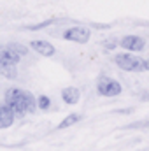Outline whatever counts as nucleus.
<instances>
[{
    "mask_svg": "<svg viewBox=\"0 0 149 151\" xmlns=\"http://www.w3.org/2000/svg\"><path fill=\"white\" fill-rule=\"evenodd\" d=\"M5 104L12 109L16 118H23L25 114H32L37 111V100L30 91L19 88H9L5 91Z\"/></svg>",
    "mask_w": 149,
    "mask_h": 151,
    "instance_id": "nucleus-1",
    "label": "nucleus"
},
{
    "mask_svg": "<svg viewBox=\"0 0 149 151\" xmlns=\"http://www.w3.org/2000/svg\"><path fill=\"white\" fill-rule=\"evenodd\" d=\"M114 63L125 72H142L144 70V58L137 56V53L123 51L114 55Z\"/></svg>",
    "mask_w": 149,
    "mask_h": 151,
    "instance_id": "nucleus-2",
    "label": "nucleus"
},
{
    "mask_svg": "<svg viewBox=\"0 0 149 151\" xmlns=\"http://www.w3.org/2000/svg\"><path fill=\"white\" fill-rule=\"evenodd\" d=\"M97 91L102 97H117L123 91V86L119 81H116L114 77L109 76H100L97 79Z\"/></svg>",
    "mask_w": 149,
    "mask_h": 151,
    "instance_id": "nucleus-3",
    "label": "nucleus"
},
{
    "mask_svg": "<svg viewBox=\"0 0 149 151\" xmlns=\"http://www.w3.org/2000/svg\"><path fill=\"white\" fill-rule=\"evenodd\" d=\"M119 47L130 53H140L146 49V39L137 35V34H128L119 39Z\"/></svg>",
    "mask_w": 149,
    "mask_h": 151,
    "instance_id": "nucleus-5",
    "label": "nucleus"
},
{
    "mask_svg": "<svg viewBox=\"0 0 149 151\" xmlns=\"http://www.w3.org/2000/svg\"><path fill=\"white\" fill-rule=\"evenodd\" d=\"M14 119H16V116L12 113V109H11L7 104H2V106H0V130L9 128V127L14 123Z\"/></svg>",
    "mask_w": 149,
    "mask_h": 151,
    "instance_id": "nucleus-7",
    "label": "nucleus"
},
{
    "mask_svg": "<svg viewBox=\"0 0 149 151\" xmlns=\"http://www.w3.org/2000/svg\"><path fill=\"white\" fill-rule=\"evenodd\" d=\"M7 46H9L12 51H16L19 56H27V55H28V51H30V49H28L27 46H23L21 42H9Z\"/></svg>",
    "mask_w": 149,
    "mask_h": 151,
    "instance_id": "nucleus-12",
    "label": "nucleus"
},
{
    "mask_svg": "<svg viewBox=\"0 0 149 151\" xmlns=\"http://www.w3.org/2000/svg\"><path fill=\"white\" fill-rule=\"evenodd\" d=\"M117 46H119V40L114 39V37H109V39H104L102 40V47H105L107 51H114Z\"/></svg>",
    "mask_w": 149,
    "mask_h": 151,
    "instance_id": "nucleus-14",
    "label": "nucleus"
},
{
    "mask_svg": "<svg viewBox=\"0 0 149 151\" xmlns=\"http://www.w3.org/2000/svg\"><path fill=\"white\" fill-rule=\"evenodd\" d=\"M91 27H93V28H100V30H107V28H111V25H104V23H93Z\"/></svg>",
    "mask_w": 149,
    "mask_h": 151,
    "instance_id": "nucleus-16",
    "label": "nucleus"
},
{
    "mask_svg": "<svg viewBox=\"0 0 149 151\" xmlns=\"http://www.w3.org/2000/svg\"><path fill=\"white\" fill-rule=\"evenodd\" d=\"M0 76H4V77H7V79H16V77H18L16 65H11V63H4V62H0Z\"/></svg>",
    "mask_w": 149,
    "mask_h": 151,
    "instance_id": "nucleus-10",
    "label": "nucleus"
},
{
    "mask_svg": "<svg viewBox=\"0 0 149 151\" xmlns=\"http://www.w3.org/2000/svg\"><path fill=\"white\" fill-rule=\"evenodd\" d=\"M79 119H81V114H75V113H74V114H69V116H67V118H65L63 121H60V123H58V127H56V128H58V130L69 128V127L75 125V123H77Z\"/></svg>",
    "mask_w": 149,
    "mask_h": 151,
    "instance_id": "nucleus-11",
    "label": "nucleus"
},
{
    "mask_svg": "<svg viewBox=\"0 0 149 151\" xmlns=\"http://www.w3.org/2000/svg\"><path fill=\"white\" fill-rule=\"evenodd\" d=\"M54 23H56V19H46V21H40L37 25H27L25 28L27 30H42V28H47V27H51Z\"/></svg>",
    "mask_w": 149,
    "mask_h": 151,
    "instance_id": "nucleus-13",
    "label": "nucleus"
},
{
    "mask_svg": "<svg viewBox=\"0 0 149 151\" xmlns=\"http://www.w3.org/2000/svg\"><path fill=\"white\" fill-rule=\"evenodd\" d=\"M62 99L67 106H75L81 99V91L75 86H67V88L62 90Z\"/></svg>",
    "mask_w": 149,
    "mask_h": 151,
    "instance_id": "nucleus-9",
    "label": "nucleus"
},
{
    "mask_svg": "<svg viewBox=\"0 0 149 151\" xmlns=\"http://www.w3.org/2000/svg\"><path fill=\"white\" fill-rule=\"evenodd\" d=\"M37 107L42 109V111H47V109L51 107V99L46 97V95H40V97L37 99Z\"/></svg>",
    "mask_w": 149,
    "mask_h": 151,
    "instance_id": "nucleus-15",
    "label": "nucleus"
},
{
    "mask_svg": "<svg viewBox=\"0 0 149 151\" xmlns=\"http://www.w3.org/2000/svg\"><path fill=\"white\" fill-rule=\"evenodd\" d=\"M144 70H149V58L144 60Z\"/></svg>",
    "mask_w": 149,
    "mask_h": 151,
    "instance_id": "nucleus-17",
    "label": "nucleus"
},
{
    "mask_svg": "<svg viewBox=\"0 0 149 151\" xmlns=\"http://www.w3.org/2000/svg\"><path fill=\"white\" fill-rule=\"evenodd\" d=\"M19 60H21V56L16 51H12L9 46H0V62L11 63V65H18Z\"/></svg>",
    "mask_w": 149,
    "mask_h": 151,
    "instance_id": "nucleus-8",
    "label": "nucleus"
},
{
    "mask_svg": "<svg viewBox=\"0 0 149 151\" xmlns=\"http://www.w3.org/2000/svg\"><path fill=\"white\" fill-rule=\"evenodd\" d=\"M62 39H63V40H69V42L86 44V42L91 39V32H90V28H86V27L75 25V27H69L67 30H63Z\"/></svg>",
    "mask_w": 149,
    "mask_h": 151,
    "instance_id": "nucleus-4",
    "label": "nucleus"
},
{
    "mask_svg": "<svg viewBox=\"0 0 149 151\" xmlns=\"http://www.w3.org/2000/svg\"><path fill=\"white\" fill-rule=\"evenodd\" d=\"M30 47H32L35 53L42 55V56H53V55L56 53V47H54L51 42L42 40V39H35V40H32V42H30Z\"/></svg>",
    "mask_w": 149,
    "mask_h": 151,
    "instance_id": "nucleus-6",
    "label": "nucleus"
}]
</instances>
